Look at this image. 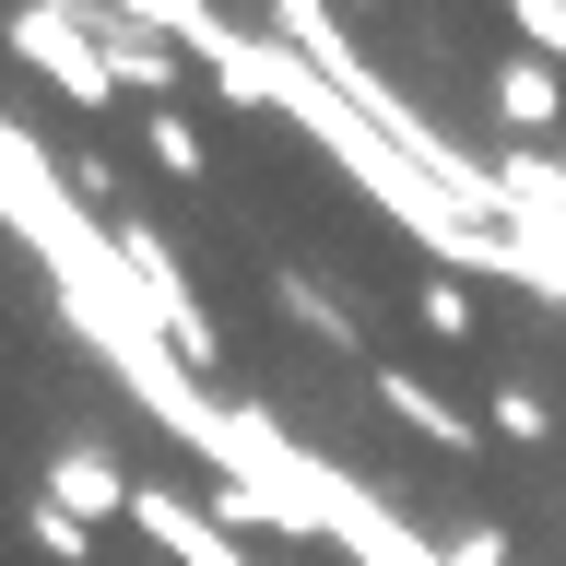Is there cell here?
<instances>
[{
	"label": "cell",
	"mask_w": 566,
	"mask_h": 566,
	"mask_svg": "<svg viewBox=\"0 0 566 566\" xmlns=\"http://www.w3.org/2000/svg\"><path fill=\"white\" fill-rule=\"evenodd\" d=\"M378 401H389V413H401V424H413L424 449H449V460H472V449H484V424L460 413L449 389H424V378H413V366H389V378H378Z\"/></svg>",
	"instance_id": "4"
},
{
	"label": "cell",
	"mask_w": 566,
	"mask_h": 566,
	"mask_svg": "<svg viewBox=\"0 0 566 566\" xmlns=\"http://www.w3.org/2000/svg\"><path fill=\"white\" fill-rule=\"evenodd\" d=\"M130 520H142V543H154L166 566H260L237 531L212 520V507H189V495H166V484H142V507H130Z\"/></svg>",
	"instance_id": "2"
},
{
	"label": "cell",
	"mask_w": 566,
	"mask_h": 566,
	"mask_svg": "<svg viewBox=\"0 0 566 566\" xmlns=\"http://www.w3.org/2000/svg\"><path fill=\"white\" fill-rule=\"evenodd\" d=\"M12 60L48 71L71 106H118L130 95L118 60H106V35H95V12H71V0H24V12H12Z\"/></svg>",
	"instance_id": "1"
},
{
	"label": "cell",
	"mask_w": 566,
	"mask_h": 566,
	"mask_svg": "<svg viewBox=\"0 0 566 566\" xmlns=\"http://www.w3.org/2000/svg\"><path fill=\"white\" fill-rule=\"evenodd\" d=\"M283 307L307 318V331H331V354H354V307H343V295H331L318 272H283Z\"/></svg>",
	"instance_id": "7"
},
{
	"label": "cell",
	"mask_w": 566,
	"mask_h": 566,
	"mask_svg": "<svg viewBox=\"0 0 566 566\" xmlns=\"http://www.w3.org/2000/svg\"><path fill=\"white\" fill-rule=\"evenodd\" d=\"M142 142H154V166H166V177H201V166H212V154H201V130H189L177 106H154V118H142Z\"/></svg>",
	"instance_id": "9"
},
{
	"label": "cell",
	"mask_w": 566,
	"mask_h": 566,
	"mask_svg": "<svg viewBox=\"0 0 566 566\" xmlns=\"http://www.w3.org/2000/svg\"><path fill=\"white\" fill-rule=\"evenodd\" d=\"M35 555H48V566H83V555H95V531L71 520V507H48V495H35Z\"/></svg>",
	"instance_id": "10"
},
{
	"label": "cell",
	"mask_w": 566,
	"mask_h": 566,
	"mask_svg": "<svg viewBox=\"0 0 566 566\" xmlns=\"http://www.w3.org/2000/svg\"><path fill=\"white\" fill-rule=\"evenodd\" d=\"M95 35H106V60H118V83H130L142 106H166V83H177V35L130 24V12H95Z\"/></svg>",
	"instance_id": "5"
},
{
	"label": "cell",
	"mask_w": 566,
	"mask_h": 566,
	"mask_svg": "<svg viewBox=\"0 0 566 566\" xmlns=\"http://www.w3.org/2000/svg\"><path fill=\"white\" fill-rule=\"evenodd\" d=\"M48 507H71L83 531H106V520H130V507H142V484L95 449V437H71V449L48 460Z\"/></svg>",
	"instance_id": "3"
},
{
	"label": "cell",
	"mask_w": 566,
	"mask_h": 566,
	"mask_svg": "<svg viewBox=\"0 0 566 566\" xmlns=\"http://www.w3.org/2000/svg\"><path fill=\"white\" fill-rule=\"evenodd\" d=\"M484 437H520V449H543V437H555V413H543V389H520V378H507V389L484 401Z\"/></svg>",
	"instance_id": "8"
},
{
	"label": "cell",
	"mask_w": 566,
	"mask_h": 566,
	"mask_svg": "<svg viewBox=\"0 0 566 566\" xmlns=\"http://www.w3.org/2000/svg\"><path fill=\"white\" fill-rule=\"evenodd\" d=\"M424 331H437V343H472V295H460L449 272L424 283Z\"/></svg>",
	"instance_id": "11"
},
{
	"label": "cell",
	"mask_w": 566,
	"mask_h": 566,
	"mask_svg": "<svg viewBox=\"0 0 566 566\" xmlns=\"http://www.w3.org/2000/svg\"><path fill=\"white\" fill-rule=\"evenodd\" d=\"M495 106H507V130H555V106H566L555 60H543V48H520V60L495 71Z\"/></svg>",
	"instance_id": "6"
}]
</instances>
